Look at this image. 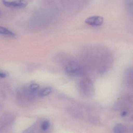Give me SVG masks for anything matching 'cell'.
I'll return each instance as SVG.
<instances>
[{
	"instance_id": "cell-1",
	"label": "cell",
	"mask_w": 133,
	"mask_h": 133,
	"mask_svg": "<svg viewBox=\"0 0 133 133\" xmlns=\"http://www.w3.org/2000/svg\"><path fill=\"white\" fill-rule=\"evenodd\" d=\"M65 70L67 75L72 76H78L83 73L82 67L75 62L71 61L67 63Z\"/></svg>"
},
{
	"instance_id": "cell-2",
	"label": "cell",
	"mask_w": 133,
	"mask_h": 133,
	"mask_svg": "<svg viewBox=\"0 0 133 133\" xmlns=\"http://www.w3.org/2000/svg\"><path fill=\"white\" fill-rule=\"evenodd\" d=\"M2 2L6 7L16 8H23L28 4V2L26 0H15L11 1L3 0Z\"/></svg>"
},
{
	"instance_id": "cell-3",
	"label": "cell",
	"mask_w": 133,
	"mask_h": 133,
	"mask_svg": "<svg viewBox=\"0 0 133 133\" xmlns=\"http://www.w3.org/2000/svg\"><path fill=\"white\" fill-rule=\"evenodd\" d=\"M103 17L99 16H93L86 19L85 23L86 24L92 26H98L102 25L104 23Z\"/></svg>"
},
{
	"instance_id": "cell-4",
	"label": "cell",
	"mask_w": 133,
	"mask_h": 133,
	"mask_svg": "<svg viewBox=\"0 0 133 133\" xmlns=\"http://www.w3.org/2000/svg\"><path fill=\"white\" fill-rule=\"evenodd\" d=\"M81 91L85 94H88L92 92L93 85L91 81L88 79H85L81 81L80 83Z\"/></svg>"
},
{
	"instance_id": "cell-5",
	"label": "cell",
	"mask_w": 133,
	"mask_h": 133,
	"mask_svg": "<svg viewBox=\"0 0 133 133\" xmlns=\"http://www.w3.org/2000/svg\"><path fill=\"white\" fill-rule=\"evenodd\" d=\"M0 34L9 37H16V34L13 32L5 27L1 26H0Z\"/></svg>"
},
{
	"instance_id": "cell-6",
	"label": "cell",
	"mask_w": 133,
	"mask_h": 133,
	"mask_svg": "<svg viewBox=\"0 0 133 133\" xmlns=\"http://www.w3.org/2000/svg\"><path fill=\"white\" fill-rule=\"evenodd\" d=\"M125 2L128 12L133 16V0H125Z\"/></svg>"
},
{
	"instance_id": "cell-7",
	"label": "cell",
	"mask_w": 133,
	"mask_h": 133,
	"mask_svg": "<svg viewBox=\"0 0 133 133\" xmlns=\"http://www.w3.org/2000/svg\"><path fill=\"white\" fill-rule=\"evenodd\" d=\"M52 89L50 87H46L45 88H43L41 89L39 93H38V95L39 97H46L49 95L52 92Z\"/></svg>"
},
{
	"instance_id": "cell-8",
	"label": "cell",
	"mask_w": 133,
	"mask_h": 133,
	"mask_svg": "<svg viewBox=\"0 0 133 133\" xmlns=\"http://www.w3.org/2000/svg\"><path fill=\"white\" fill-rule=\"evenodd\" d=\"M125 130V127L121 124L116 125L113 130L114 133H124Z\"/></svg>"
},
{
	"instance_id": "cell-9",
	"label": "cell",
	"mask_w": 133,
	"mask_h": 133,
	"mask_svg": "<svg viewBox=\"0 0 133 133\" xmlns=\"http://www.w3.org/2000/svg\"><path fill=\"white\" fill-rule=\"evenodd\" d=\"M39 87V86L37 84L35 83L31 84L29 87V91L31 94H34L38 90Z\"/></svg>"
},
{
	"instance_id": "cell-10",
	"label": "cell",
	"mask_w": 133,
	"mask_h": 133,
	"mask_svg": "<svg viewBox=\"0 0 133 133\" xmlns=\"http://www.w3.org/2000/svg\"><path fill=\"white\" fill-rule=\"evenodd\" d=\"M49 126H50V123H49V121L46 120V121H44L42 123V125H41V128L43 130H46L49 128Z\"/></svg>"
},
{
	"instance_id": "cell-11",
	"label": "cell",
	"mask_w": 133,
	"mask_h": 133,
	"mask_svg": "<svg viewBox=\"0 0 133 133\" xmlns=\"http://www.w3.org/2000/svg\"><path fill=\"white\" fill-rule=\"evenodd\" d=\"M6 74L4 72H0V77L1 78H5L6 77Z\"/></svg>"
},
{
	"instance_id": "cell-12",
	"label": "cell",
	"mask_w": 133,
	"mask_h": 133,
	"mask_svg": "<svg viewBox=\"0 0 133 133\" xmlns=\"http://www.w3.org/2000/svg\"><path fill=\"white\" fill-rule=\"evenodd\" d=\"M127 113L125 112H123V113H122V115L123 116H124L125 115H126Z\"/></svg>"
}]
</instances>
